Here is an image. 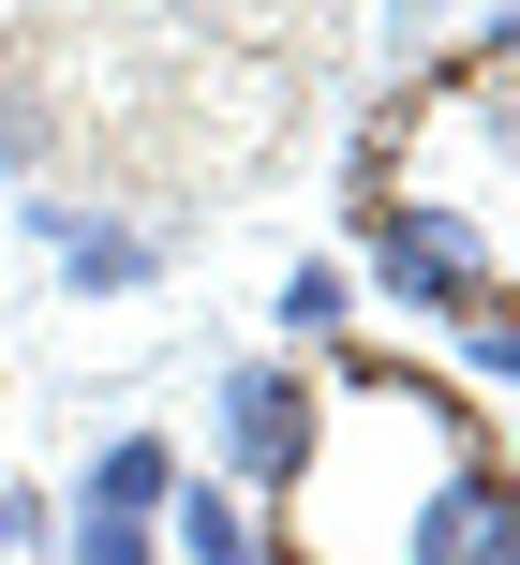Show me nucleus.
<instances>
[{
    "label": "nucleus",
    "mask_w": 520,
    "mask_h": 565,
    "mask_svg": "<svg viewBox=\"0 0 520 565\" xmlns=\"http://www.w3.org/2000/svg\"><path fill=\"white\" fill-rule=\"evenodd\" d=\"M30 238L59 254L75 298H134V282L164 268V238H149V224H105V209H75V194H30Z\"/></svg>",
    "instance_id": "3"
},
{
    "label": "nucleus",
    "mask_w": 520,
    "mask_h": 565,
    "mask_svg": "<svg viewBox=\"0 0 520 565\" xmlns=\"http://www.w3.org/2000/svg\"><path fill=\"white\" fill-rule=\"evenodd\" d=\"M402 565H520V477H506L491 447H476V461H446V477L416 491Z\"/></svg>",
    "instance_id": "2"
},
{
    "label": "nucleus",
    "mask_w": 520,
    "mask_h": 565,
    "mask_svg": "<svg viewBox=\"0 0 520 565\" xmlns=\"http://www.w3.org/2000/svg\"><path fill=\"white\" fill-rule=\"evenodd\" d=\"M178 477H194V461H178V431H105V447H89V477H75V507H134V521H164Z\"/></svg>",
    "instance_id": "5"
},
{
    "label": "nucleus",
    "mask_w": 520,
    "mask_h": 565,
    "mask_svg": "<svg viewBox=\"0 0 520 565\" xmlns=\"http://www.w3.org/2000/svg\"><path fill=\"white\" fill-rule=\"evenodd\" d=\"M462 60H520V0H491V30H476Z\"/></svg>",
    "instance_id": "11"
},
{
    "label": "nucleus",
    "mask_w": 520,
    "mask_h": 565,
    "mask_svg": "<svg viewBox=\"0 0 520 565\" xmlns=\"http://www.w3.org/2000/svg\"><path fill=\"white\" fill-rule=\"evenodd\" d=\"M343 328H357L343 254H297V268H283V342H343Z\"/></svg>",
    "instance_id": "7"
},
{
    "label": "nucleus",
    "mask_w": 520,
    "mask_h": 565,
    "mask_svg": "<svg viewBox=\"0 0 520 565\" xmlns=\"http://www.w3.org/2000/svg\"><path fill=\"white\" fill-rule=\"evenodd\" d=\"M446 342H462L476 372H506V387H520V312H476V328H446Z\"/></svg>",
    "instance_id": "10"
},
{
    "label": "nucleus",
    "mask_w": 520,
    "mask_h": 565,
    "mask_svg": "<svg viewBox=\"0 0 520 565\" xmlns=\"http://www.w3.org/2000/svg\"><path fill=\"white\" fill-rule=\"evenodd\" d=\"M45 565H164V536H149L134 507H59V536H45Z\"/></svg>",
    "instance_id": "6"
},
{
    "label": "nucleus",
    "mask_w": 520,
    "mask_h": 565,
    "mask_svg": "<svg viewBox=\"0 0 520 565\" xmlns=\"http://www.w3.org/2000/svg\"><path fill=\"white\" fill-rule=\"evenodd\" d=\"M45 536H59V507H30V491L0 477V565H45Z\"/></svg>",
    "instance_id": "9"
},
{
    "label": "nucleus",
    "mask_w": 520,
    "mask_h": 565,
    "mask_svg": "<svg viewBox=\"0 0 520 565\" xmlns=\"http://www.w3.org/2000/svg\"><path fill=\"white\" fill-rule=\"evenodd\" d=\"M45 149H59V119H45V105H30V89H15V75H0V164H15V179H45Z\"/></svg>",
    "instance_id": "8"
},
{
    "label": "nucleus",
    "mask_w": 520,
    "mask_h": 565,
    "mask_svg": "<svg viewBox=\"0 0 520 565\" xmlns=\"http://www.w3.org/2000/svg\"><path fill=\"white\" fill-rule=\"evenodd\" d=\"M149 536H164L178 565H268V507H253V491H224V477H178Z\"/></svg>",
    "instance_id": "4"
},
{
    "label": "nucleus",
    "mask_w": 520,
    "mask_h": 565,
    "mask_svg": "<svg viewBox=\"0 0 520 565\" xmlns=\"http://www.w3.org/2000/svg\"><path fill=\"white\" fill-rule=\"evenodd\" d=\"M506 477H520V431H506Z\"/></svg>",
    "instance_id": "12"
},
{
    "label": "nucleus",
    "mask_w": 520,
    "mask_h": 565,
    "mask_svg": "<svg viewBox=\"0 0 520 565\" xmlns=\"http://www.w3.org/2000/svg\"><path fill=\"white\" fill-rule=\"evenodd\" d=\"M313 431H327V387H313V372H297V358H238L224 372V461H208V477L268 507V491L313 461Z\"/></svg>",
    "instance_id": "1"
}]
</instances>
